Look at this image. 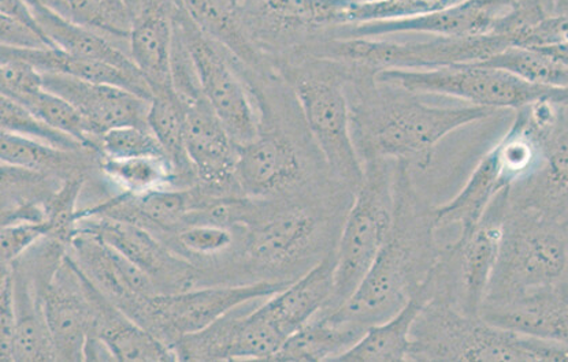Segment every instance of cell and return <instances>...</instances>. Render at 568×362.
<instances>
[{"mask_svg":"<svg viewBox=\"0 0 568 362\" xmlns=\"http://www.w3.org/2000/svg\"><path fill=\"white\" fill-rule=\"evenodd\" d=\"M354 190L332 175L273 198H250L247 219L233 229L231 283L294 282L336 250Z\"/></svg>","mask_w":568,"mask_h":362,"instance_id":"1","label":"cell"},{"mask_svg":"<svg viewBox=\"0 0 568 362\" xmlns=\"http://www.w3.org/2000/svg\"><path fill=\"white\" fill-rule=\"evenodd\" d=\"M345 68L351 131L362 165L395 161L409 167H427L433 151L445 137L497 113L470 104L432 106L420 101L417 93L379 83L371 70L349 64Z\"/></svg>","mask_w":568,"mask_h":362,"instance_id":"2","label":"cell"},{"mask_svg":"<svg viewBox=\"0 0 568 362\" xmlns=\"http://www.w3.org/2000/svg\"><path fill=\"white\" fill-rule=\"evenodd\" d=\"M433 207L413 184L412 167L396 162L394 220L371 270L344 306L338 319L368 329L395 314L429 278L442 248Z\"/></svg>","mask_w":568,"mask_h":362,"instance_id":"3","label":"cell"},{"mask_svg":"<svg viewBox=\"0 0 568 362\" xmlns=\"http://www.w3.org/2000/svg\"><path fill=\"white\" fill-rule=\"evenodd\" d=\"M408 362L568 361V343L499 329L433 294L415 319Z\"/></svg>","mask_w":568,"mask_h":362,"instance_id":"4","label":"cell"},{"mask_svg":"<svg viewBox=\"0 0 568 362\" xmlns=\"http://www.w3.org/2000/svg\"><path fill=\"white\" fill-rule=\"evenodd\" d=\"M277 73L291 87L327 172L355 192L363 179V166L351 131L347 68L335 61L296 55L281 63Z\"/></svg>","mask_w":568,"mask_h":362,"instance_id":"5","label":"cell"},{"mask_svg":"<svg viewBox=\"0 0 568 362\" xmlns=\"http://www.w3.org/2000/svg\"><path fill=\"white\" fill-rule=\"evenodd\" d=\"M567 221V216L508 203L499 256L484 301L568 283Z\"/></svg>","mask_w":568,"mask_h":362,"instance_id":"6","label":"cell"},{"mask_svg":"<svg viewBox=\"0 0 568 362\" xmlns=\"http://www.w3.org/2000/svg\"><path fill=\"white\" fill-rule=\"evenodd\" d=\"M363 179L337 239L329 300L321 312H333L348 301L371 270L388 238L395 207V161L363 163Z\"/></svg>","mask_w":568,"mask_h":362,"instance_id":"7","label":"cell"},{"mask_svg":"<svg viewBox=\"0 0 568 362\" xmlns=\"http://www.w3.org/2000/svg\"><path fill=\"white\" fill-rule=\"evenodd\" d=\"M419 38L392 40L389 37L363 39H315L295 55L329 60L371 70H430L453 64L477 63L506 49L507 39L497 34L447 38L418 34Z\"/></svg>","mask_w":568,"mask_h":362,"instance_id":"8","label":"cell"},{"mask_svg":"<svg viewBox=\"0 0 568 362\" xmlns=\"http://www.w3.org/2000/svg\"><path fill=\"white\" fill-rule=\"evenodd\" d=\"M268 83L256 86L260 131L253 142L239 147L236 179L242 195L273 198L290 195L331 175L325 163L314 162L306 145L284 127Z\"/></svg>","mask_w":568,"mask_h":362,"instance_id":"9","label":"cell"},{"mask_svg":"<svg viewBox=\"0 0 568 362\" xmlns=\"http://www.w3.org/2000/svg\"><path fill=\"white\" fill-rule=\"evenodd\" d=\"M374 77L417 95L459 99L470 106L494 111L519 110L544 99H568V90L527 84L503 70L479 63L430 70H381Z\"/></svg>","mask_w":568,"mask_h":362,"instance_id":"10","label":"cell"},{"mask_svg":"<svg viewBox=\"0 0 568 362\" xmlns=\"http://www.w3.org/2000/svg\"><path fill=\"white\" fill-rule=\"evenodd\" d=\"M508 189L497 193L481 218L460 231L458 241L442 249L430 273L433 294L453 303L460 312L478 317L499 256Z\"/></svg>","mask_w":568,"mask_h":362,"instance_id":"11","label":"cell"},{"mask_svg":"<svg viewBox=\"0 0 568 362\" xmlns=\"http://www.w3.org/2000/svg\"><path fill=\"white\" fill-rule=\"evenodd\" d=\"M173 23L190 52L203 96L221 124L239 147L253 142L260 131V108L247 81L240 73L236 58L195 25L180 0Z\"/></svg>","mask_w":568,"mask_h":362,"instance_id":"12","label":"cell"},{"mask_svg":"<svg viewBox=\"0 0 568 362\" xmlns=\"http://www.w3.org/2000/svg\"><path fill=\"white\" fill-rule=\"evenodd\" d=\"M290 283L251 282L199 286L173 294H156L143 303L133 320L173 349L181 337L201 331L226 313L268 299Z\"/></svg>","mask_w":568,"mask_h":362,"instance_id":"13","label":"cell"},{"mask_svg":"<svg viewBox=\"0 0 568 362\" xmlns=\"http://www.w3.org/2000/svg\"><path fill=\"white\" fill-rule=\"evenodd\" d=\"M75 231L91 232L139 267L158 294L181 293L203 286L202 268L175 254L162 239L129 221L90 216L78 220Z\"/></svg>","mask_w":568,"mask_h":362,"instance_id":"14","label":"cell"},{"mask_svg":"<svg viewBox=\"0 0 568 362\" xmlns=\"http://www.w3.org/2000/svg\"><path fill=\"white\" fill-rule=\"evenodd\" d=\"M515 0H464L430 13L408 19L339 27L322 34V39H363L392 34H435L447 38H473L496 34L500 23L514 8Z\"/></svg>","mask_w":568,"mask_h":362,"instance_id":"15","label":"cell"},{"mask_svg":"<svg viewBox=\"0 0 568 362\" xmlns=\"http://www.w3.org/2000/svg\"><path fill=\"white\" fill-rule=\"evenodd\" d=\"M33 280L42 297L47 330L55 360L85 361L87 343L93 331V311L85 291L83 272L67 252L54 276L45 280Z\"/></svg>","mask_w":568,"mask_h":362,"instance_id":"16","label":"cell"},{"mask_svg":"<svg viewBox=\"0 0 568 362\" xmlns=\"http://www.w3.org/2000/svg\"><path fill=\"white\" fill-rule=\"evenodd\" d=\"M185 147L196 185L220 196H243L236 179L239 145L206 101L185 104Z\"/></svg>","mask_w":568,"mask_h":362,"instance_id":"17","label":"cell"},{"mask_svg":"<svg viewBox=\"0 0 568 362\" xmlns=\"http://www.w3.org/2000/svg\"><path fill=\"white\" fill-rule=\"evenodd\" d=\"M68 255L105 299L132 320L143 303L158 294L155 285L139 267L91 232L75 231Z\"/></svg>","mask_w":568,"mask_h":362,"instance_id":"18","label":"cell"},{"mask_svg":"<svg viewBox=\"0 0 568 362\" xmlns=\"http://www.w3.org/2000/svg\"><path fill=\"white\" fill-rule=\"evenodd\" d=\"M43 87L67 101L98 139L111 128L148 125L150 101L124 87L42 74Z\"/></svg>","mask_w":568,"mask_h":362,"instance_id":"19","label":"cell"},{"mask_svg":"<svg viewBox=\"0 0 568 362\" xmlns=\"http://www.w3.org/2000/svg\"><path fill=\"white\" fill-rule=\"evenodd\" d=\"M478 317L503 330L568 343V283L485 300Z\"/></svg>","mask_w":568,"mask_h":362,"instance_id":"20","label":"cell"},{"mask_svg":"<svg viewBox=\"0 0 568 362\" xmlns=\"http://www.w3.org/2000/svg\"><path fill=\"white\" fill-rule=\"evenodd\" d=\"M179 0H143L129 33V55L150 86L152 96L173 91V15Z\"/></svg>","mask_w":568,"mask_h":362,"instance_id":"21","label":"cell"},{"mask_svg":"<svg viewBox=\"0 0 568 362\" xmlns=\"http://www.w3.org/2000/svg\"><path fill=\"white\" fill-rule=\"evenodd\" d=\"M85 291L93 311L91 338L101 341L114 361H178L174 350L121 309L93 286L84 276Z\"/></svg>","mask_w":568,"mask_h":362,"instance_id":"22","label":"cell"},{"mask_svg":"<svg viewBox=\"0 0 568 362\" xmlns=\"http://www.w3.org/2000/svg\"><path fill=\"white\" fill-rule=\"evenodd\" d=\"M195 25L224 46L250 74L261 79L278 75L256 51L245 33L240 0H180Z\"/></svg>","mask_w":568,"mask_h":362,"instance_id":"23","label":"cell"},{"mask_svg":"<svg viewBox=\"0 0 568 362\" xmlns=\"http://www.w3.org/2000/svg\"><path fill=\"white\" fill-rule=\"evenodd\" d=\"M27 3L40 32L51 46L68 52V54L85 58V60L109 64V66L128 74L129 77L145 81L125 46L92 31V29L63 20L62 17L52 13L51 10L33 0H27Z\"/></svg>","mask_w":568,"mask_h":362,"instance_id":"24","label":"cell"},{"mask_svg":"<svg viewBox=\"0 0 568 362\" xmlns=\"http://www.w3.org/2000/svg\"><path fill=\"white\" fill-rule=\"evenodd\" d=\"M0 163L55 179L85 178L99 170V155L88 149H63L23 134L0 131Z\"/></svg>","mask_w":568,"mask_h":362,"instance_id":"25","label":"cell"},{"mask_svg":"<svg viewBox=\"0 0 568 362\" xmlns=\"http://www.w3.org/2000/svg\"><path fill=\"white\" fill-rule=\"evenodd\" d=\"M335 265L333 252L263 303L286 340L325 308L332 294Z\"/></svg>","mask_w":568,"mask_h":362,"instance_id":"26","label":"cell"},{"mask_svg":"<svg viewBox=\"0 0 568 362\" xmlns=\"http://www.w3.org/2000/svg\"><path fill=\"white\" fill-rule=\"evenodd\" d=\"M430 276L399 311L381 323L368 327L353 348L339 355L343 362H403L409 352V335L415 319L430 300Z\"/></svg>","mask_w":568,"mask_h":362,"instance_id":"27","label":"cell"},{"mask_svg":"<svg viewBox=\"0 0 568 362\" xmlns=\"http://www.w3.org/2000/svg\"><path fill=\"white\" fill-rule=\"evenodd\" d=\"M16 312L14 361H57L47 330L42 297L20 260L11 265Z\"/></svg>","mask_w":568,"mask_h":362,"instance_id":"28","label":"cell"},{"mask_svg":"<svg viewBox=\"0 0 568 362\" xmlns=\"http://www.w3.org/2000/svg\"><path fill=\"white\" fill-rule=\"evenodd\" d=\"M367 329L320 312L283 343L271 361H336Z\"/></svg>","mask_w":568,"mask_h":362,"instance_id":"29","label":"cell"},{"mask_svg":"<svg viewBox=\"0 0 568 362\" xmlns=\"http://www.w3.org/2000/svg\"><path fill=\"white\" fill-rule=\"evenodd\" d=\"M0 55L16 58V60L31 64L40 74H60L75 80L90 81V83L121 86L148 99V101L152 99V92L145 81L134 80L109 64L68 54L55 46H43V49L0 46Z\"/></svg>","mask_w":568,"mask_h":362,"instance_id":"30","label":"cell"},{"mask_svg":"<svg viewBox=\"0 0 568 362\" xmlns=\"http://www.w3.org/2000/svg\"><path fill=\"white\" fill-rule=\"evenodd\" d=\"M505 189L509 188L491 148L474 168L464 189L453 200L433 208L437 230L447 226H459L460 231L470 229L481 218L497 193Z\"/></svg>","mask_w":568,"mask_h":362,"instance_id":"31","label":"cell"},{"mask_svg":"<svg viewBox=\"0 0 568 362\" xmlns=\"http://www.w3.org/2000/svg\"><path fill=\"white\" fill-rule=\"evenodd\" d=\"M185 118L184 103L180 101L174 90L152 96L148 125L173 167L179 188L196 185V175L186 154Z\"/></svg>","mask_w":568,"mask_h":362,"instance_id":"32","label":"cell"},{"mask_svg":"<svg viewBox=\"0 0 568 362\" xmlns=\"http://www.w3.org/2000/svg\"><path fill=\"white\" fill-rule=\"evenodd\" d=\"M513 74L527 84L568 87V51L566 49L540 50L527 46L507 45L488 60L477 62Z\"/></svg>","mask_w":568,"mask_h":362,"instance_id":"33","label":"cell"},{"mask_svg":"<svg viewBox=\"0 0 568 362\" xmlns=\"http://www.w3.org/2000/svg\"><path fill=\"white\" fill-rule=\"evenodd\" d=\"M63 20L92 29L129 51L132 14L125 0H33Z\"/></svg>","mask_w":568,"mask_h":362,"instance_id":"34","label":"cell"},{"mask_svg":"<svg viewBox=\"0 0 568 362\" xmlns=\"http://www.w3.org/2000/svg\"><path fill=\"white\" fill-rule=\"evenodd\" d=\"M99 172L122 192L140 195L162 188H179L178 178L166 157L140 156L111 159L99 156Z\"/></svg>","mask_w":568,"mask_h":362,"instance_id":"35","label":"cell"},{"mask_svg":"<svg viewBox=\"0 0 568 362\" xmlns=\"http://www.w3.org/2000/svg\"><path fill=\"white\" fill-rule=\"evenodd\" d=\"M236 242V232L230 227L190 225L183 227L165 242L175 254L191 260H213L230 254Z\"/></svg>","mask_w":568,"mask_h":362,"instance_id":"36","label":"cell"},{"mask_svg":"<svg viewBox=\"0 0 568 362\" xmlns=\"http://www.w3.org/2000/svg\"><path fill=\"white\" fill-rule=\"evenodd\" d=\"M61 180L0 163V207L44 203Z\"/></svg>","mask_w":568,"mask_h":362,"instance_id":"37","label":"cell"},{"mask_svg":"<svg viewBox=\"0 0 568 362\" xmlns=\"http://www.w3.org/2000/svg\"><path fill=\"white\" fill-rule=\"evenodd\" d=\"M0 131L20 133L23 136L37 138L39 142L54 145L58 148L85 149L72 137L44 125L20 103L3 95H0Z\"/></svg>","mask_w":568,"mask_h":362,"instance_id":"38","label":"cell"},{"mask_svg":"<svg viewBox=\"0 0 568 362\" xmlns=\"http://www.w3.org/2000/svg\"><path fill=\"white\" fill-rule=\"evenodd\" d=\"M98 154L111 159L140 156L166 157L154 133L150 127L143 126H122L103 133L98 139Z\"/></svg>","mask_w":568,"mask_h":362,"instance_id":"39","label":"cell"},{"mask_svg":"<svg viewBox=\"0 0 568 362\" xmlns=\"http://www.w3.org/2000/svg\"><path fill=\"white\" fill-rule=\"evenodd\" d=\"M16 312L11 273L0 294V361H14Z\"/></svg>","mask_w":568,"mask_h":362,"instance_id":"40","label":"cell"},{"mask_svg":"<svg viewBox=\"0 0 568 362\" xmlns=\"http://www.w3.org/2000/svg\"><path fill=\"white\" fill-rule=\"evenodd\" d=\"M0 46H14V49H43L50 46L45 39L31 28L0 15Z\"/></svg>","mask_w":568,"mask_h":362,"instance_id":"41","label":"cell"},{"mask_svg":"<svg viewBox=\"0 0 568 362\" xmlns=\"http://www.w3.org/2000/svg\"><path fill=\"white\" fill-rule=\"evenodd\" d=\"M0 15L22 23V25L31 28L32 31L38 32L40 37L44 38L42 32H40L37 21L33 19L27 0H0Z\"/></svg>","mask_w":568,"mask_h":362,"instance_id":"42","label":"cell"},{"mask_svg":"<svg viewBox=\"0 0 568 362\" xmlns=\"http://www.w3.org/2000/svg\"><path fill=\"white\" fill-rule=\"evenodd\" d=\"M11 273V266H0V294H2L6 282Z\"/></svg>","mask_w":568,"mask_h":362,"instance_id":"43","label":"cell"},{"mask_svg":"<svg viewBox=\"0 0 568 362\" xmlns=\"http://www.w3.org/2000/svg\"><path fill=\"white\" fill-rule=\"evenodd\" d=\"M143 0H125L129 11H131L132 19L136 15L140 4H142Z\"/></svg>","mask_w":568,"mask_h":362,"instance_id":"44","label":"cell"}]
</instances>
